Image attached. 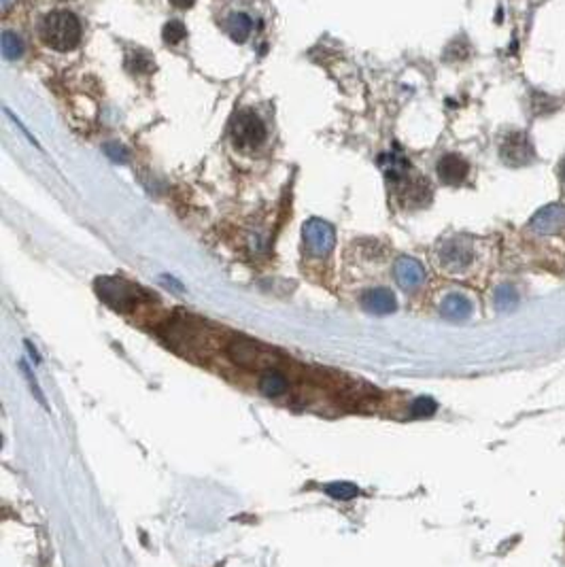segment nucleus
Instances as JSON below:
<instances>
[{
    "instance_id": "1",
    "label": "nucleus",
    "mask_w": 565,
    "mask_h": 567,
    "mask_svg": "<svg viewBox=\"0 0 565 567\" xmlns=\"http://www.w3.org/2000/svg\"><path fill=\"white\" fill-rule=\"evenodd\" d=\"M41 39L47 47L56 51H71L79 45L81 24L77 15L69 11H54L47 13L41 21Z\"/></svg>"
},
{
    "instance_id": "2",
    "label": "nucleus",
    "mask_w": 565,
    "mask_h": 567,
    "mask_svg": "<svg viewBox=\"0 0 565 567\" xmlns=\"http://www.w3.org/2000/svg\"><path fill=\"white\" fill-rule=\"evenodd\" d=\"M476 243L468 236H453L438 244L436 249V261L444 274L451 276H464L476 266Z\"/></svg>"
},
{
    "instance_id": "3",
    "label": "nucleus",
    "mask_w": 565,
    "mask_h": 567,
    "mask_svg": "<svg viewBox=\"0 0 565 567\" xmlns=\"http://www.w3.org/2000/svg\"><path fill=\"white\" fill-rule=\"evenodd\" d=\"M232 139L241 149L259 147L266 139V126L251 109H242L232 121Z\"/></svg>"
},
{
    "instance_id": "4",
    "label": "nucleus",
    "mask_w": 565,
    "mask_h": 567,
    "mask_svg": "<svg viewBox=\"0 0 565 567\" xmlns=\"http://www.w3.org/2000/svg\"><path fill=\"white\" fill-rule=\"evenodd\" d=\"M304 249L311 257H327L336 244V232L334 228L323 219H309L302 228Z\"/></svg>"
},
{
    "instance_id": "5",
    "label": "nucleus",
    "mask_w": 565,
    "mask_h": 567,
    "mask_svg": "<svg viewBox=\"0 0 565 567\" xmlns=\"http://www.w3.org/2000/svg\"><path fill=\"white\" fill-rule=\"evenodd\" d=\"M499 154L508 166H525L534 160V145L529 143L525 132H510L504 136Z\"/></svg>"
},
{
    "instance_id": "6",
    "label": "nucleus",
    "mask_w": 565,
    "mask_h": 567,
    "mask_svg": "<svg viewBox=\"0 0 565 567\" xmlns=\"http://www.w3.org/2000/svg\"><path fill=\"white\" fill-rule=\"evenodd\" d=\"M394 274L398 285L406 291H412L425 283V268L412 257H400L394 266Z\"/></svg>"
},
{
    "instance_id": "7",
    "label": "nucleus",
    "mask_w": 565,
    "mask_h": 567,
    "mask_svg": "<svg viewBox=\"0 0 565 567\" xmlns=\"http://www.w3.org/2000/svg\"><path fill=\"white\" fill-rule=\"evenodd\" d=\"M438 170V176L444 185H451V187H457L466 181L468 172H470V166L468 162L461 158V156H455V154H449L444 158H440V162L436 166Z\"/></svg>"
},
{
    "instance_id": "8",
    "label": "nucleus",
    "mask_w": 565,
    "mask_h": 567,
    "mask_svg": "<svg viewBox=\"0 0 565 567\" xmlns=\"http://www.w3.org/2000/svg\"><path fill=\"white\" fill-rule=\"evenodd\" d=\"M440 313H442V317H446L451 321H464L474 313V304L468 296L453 291V293L444 296V300L440 302Z\"/></svg>"
},
{
    "instance_id": "9",
    "label": "nucleus",
    "mask_w": 565,
    "mask_h": 567,
    "mask_svg": "<svg viewBox=\"0 0 565 567\" xmlns=\"http://www.w3.org/2000/svg\"><path fill=\"white\" fill-rule=\"evenodd\" d=\"M361 306L368 311V313H374V315H389L396 311V298L389 289H370L361 296Z\"/></svg>"
},
{
    "instance_id": "10",
    "label": "nucleus",
    "mask_w": 565,
    "mask_h": 567,
    "mask_svg": "<svg viewBox=\"0 0 565 567\" xmlns=\"http://www.w3.org/2000/svg\"><path fill=\"white\" fill-rule=\"evenodd\" d=\"M257 387H259L261 396H266V398H279V396L287 393V387H289V385H287V378H285L281 372H276V370H268V372H264V374L259 376Z\"/></svg>"
},
{
    "instance_id": "11",
    "label": "nucleus",
    "mask_w": 565,
    "mask_h": 567,
    "mask_svg": "<svg viewBox=\"0 0 565 567\" xmlns=\"http://www.w3.org/2000/svg\"><path fill=\"white\" fill-rule=\"evenodd\" d=\"M226 28H228V32H230V36H232L234 41L242 43V41L249 39V34H251V30H253V21H251L244 13H232V15L228 17Z\"/></svg>"
},
{
    "instance_id": "12",
    "label": "nucleus",
    "mask_w": 565,
    "mask_h": 567,
    "mask_svg": "<svg viewBox=\"0 0 565 567\" xmlns=\"http://www.w3.org/2000/svg\"><path fill=\"white\" fill-rule=\"evenodd\" d=\"M325 493L331 497V499H338V501H349V499H355L359 495V486L353 485V483H331V485L325 486Z\"/></svg>"
},
{
    "instance_id": "13",
    "label": "nucleus",
    "mask_w": 565,
    "mask_h": 567,
    "mask_svg": "<svg viewBox=\"0 0 565 567\" xmlns=\"http://www.w3.org/2000/svg\"><path fill=\"white\" fill-rule=\"evenodd\" d=\"M2 54L6 60H15L24 54V43L17 34L13 32H4L2 34Z\"/></svg>"
},
{
    "instance_id": "14",
    "label": "nucleus",
    "mask_w": 565,
    "mask_h": 567,
    "mask_svg": "<svg viewBox=\"0 0 565 567\" xmlns=\"http://www.w3.org/2000/svg\"><path fill=\"white\" fill-rule=\"evenodd\" d=\"M185 34H187V30H185L183 21H179V19H172L164 26V41L166 43H172V45L181 43L185 39Z\"/></svg>"
},
{
    "instance_id": "15",
    "label": "nucleus",
    "mask_w": 565,
    "mask_h": 567,
    "mask_svg": "<svg viewBox=\"0 0 565 567\" xmlns=\"http://www.w3.org/2000/svg\"><path fill=\"white\" fill-rule=\"evenodd\" d=\"M514 302H516V293H514L512 287L504 285V287L497 289V293H495V304H497L499 308H510Z\"/></svg>"
},
{
    "instance_id": "16",
    "label": "nucleus",
    "mask_w": 565,
    "mask_h": 567,
    "mask_svg": "<svg viewBox=\"0 0 565 567\" xmlns=\"http://www.w3.org/2000/svg\"><path fill=\"white\" fill-rule=\"evenodd\" d=\"M436 410V402L429 400V398H416L414 404H412V414L416 416H427Z\"/></svg>"
},
{
    "instance_id": "17",
    "label": "nucleus",
    "mask_w": 565,
    "mask_h": 567,
    "mask_svg": "<svg viewBox=\"0 0 565 567\" xmlns=\"http://www.w3.org/2000/svg\"><path fill=\"white\" fill-rule=\"evenodd\" d=\"M19 368H21V372L26 374V378H28V383H30V387H32V391H34L36 400H39V402H41L43 406H47V402H45V396H43V391L39 389V385L34 383V376L30 374V368H28V363H26V361H21V363H19Z\"/></svg>"
},
{
    "instance_id": "18",
    "label": "nucleus",
    "mask_w": 565,
    "mask_h": 567,
    "mask_svg": "<svg viewBox=\"0 0 565 567\" xmlns=\"http://www.w3.org/2000/svg\"><path fill=\"white\" fill-rule=\"evenodd\" d=\"M174 6H179V9H187V6H191L194 4V0H170Z\"/></svg>"
},
{
    "instance_id": "19",
    "label": "nucleus",
    "mask_w": 565,
    "mask_h": 567,
    "mask_svg": "<svg viewBox=\"0 0 565 567\" xmlns=\"http://www.w3.org/2000/svg\"><path fill=\"white\" fill-rule=\"evenodd\" d=\"M26 346H28V351H30V355H32V357H34L36 361H41V357H39V353H36V348H34V346H32L30 342H26Z\"/></svg>"
},
{
    "instance_id": "20",
    "label": "nucleus",
    "mask_w": 565,
    "mask_h": 567,
    "mask_svg": "<svg viewBox=\"0 0 565 567\" xmlns=\"http://www.w3.org/2000/svg\"><path fill=\"white\" fill-rule=\"evenodd\" d=\"M559 170H561V179L565 181V158L561 160V166H559Z\"/></svg>"
},
{
    "instance_id": "21",
    "label": "nucleus",
    "mask_w": 565,
    "mask_h": 567,
    "mask_svg": "<svg viewBox=\"0 0 565 567\" xmlns=\"http://www.w3.org/2000/svg\"><path fill=\"white\" fill-rule=\"evenodd\" d=\"M9 4H11V0H2V9H9Z\"/></svg>"
}]
</instances>
